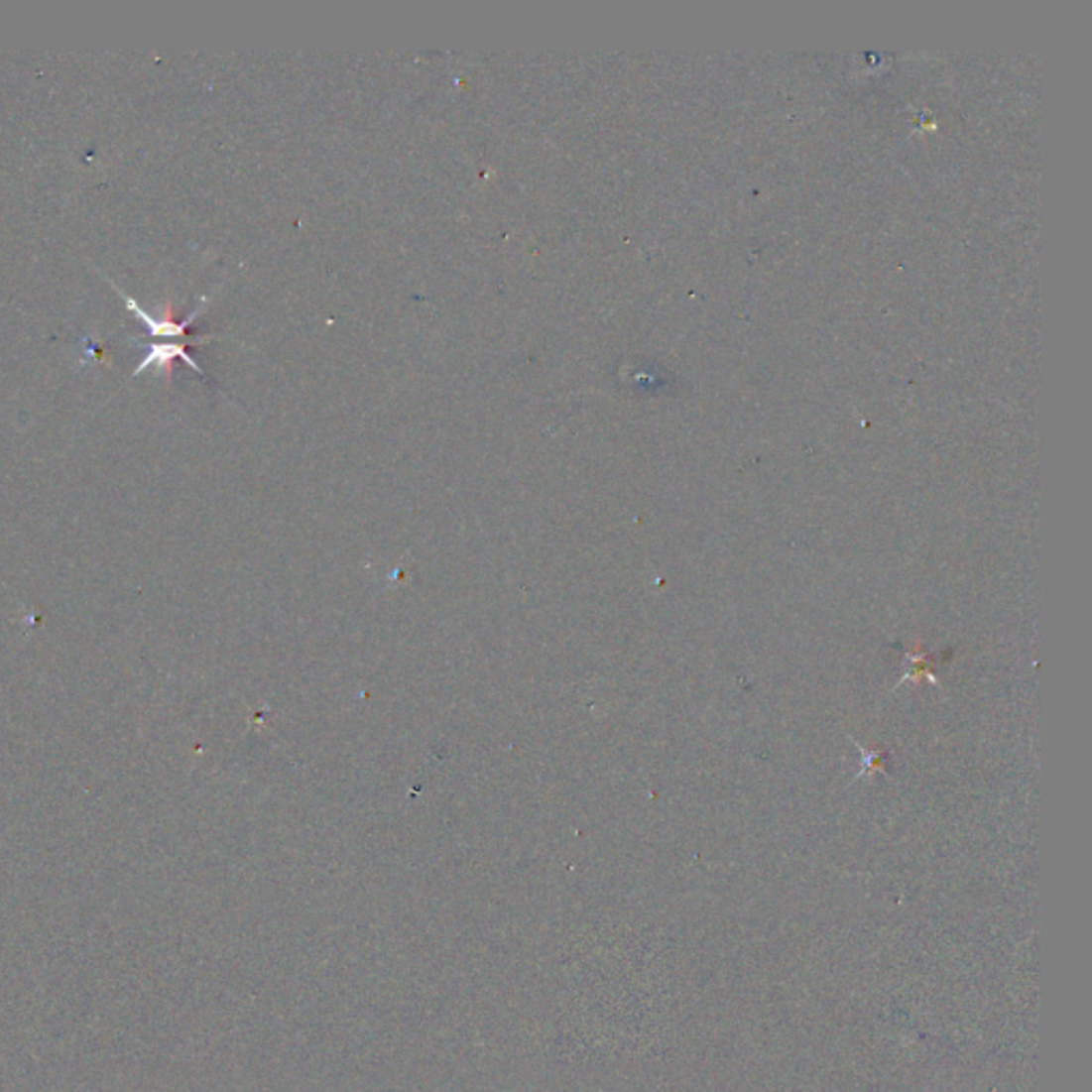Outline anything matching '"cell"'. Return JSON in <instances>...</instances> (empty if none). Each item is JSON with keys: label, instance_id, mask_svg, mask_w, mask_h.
<instances>
[{"label": "cell", "instance_id": "2", "mask_svg": "<svg viewBox=\"0 0 1092 1092\" xmlns=\"http://www.w3.org/2000/svg\"><path fill=\"white\" fill-rule=\"evenodd\" d=\"M180 359L183 363H188L192 370L205 378V372L198 367V363L190 357V354L186 352V348H183L182 342H154V344H148V354L144 357V361H141L137 367L133 376L141 374L146 370V367L154 365V367H161V370L165 374H172V367H174V361Z\"/></svg>", "mask_w": 1092, "mask_h": 1092}, {"label": "cell", "instance_id": "1", "mask_svg": "<svg viewBox=\"0 0 1092 1092\" xmlns=\"http://www.w3.org/2000/svg\"><path fill=\"white\" fill-rule=\"evenodd\" d=\"M113 289L118 291V295L124 300L126 307H129V309L133 311V314H135L141 322L146 324V329H148V333H150L152 337H183V335L188 333L190 322L203 311V307H198L196 311H192V314L183 318L182 322H176V320L172 318V311H167V314H165L163 318H152V316L148 314V311L133 300V297H129L126 293H122L118 287H113Z\"/></svg>", "mask_w": 1092, "mask_h": 1092}]
</instances>
